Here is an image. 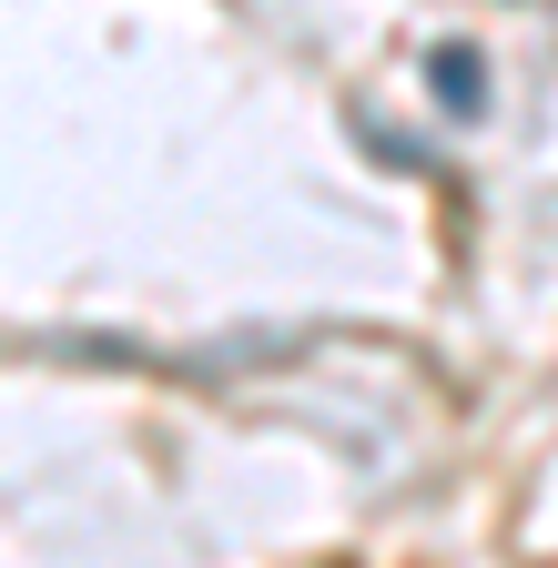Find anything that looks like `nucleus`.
Returning <instances> with one entry per match:
<instances>
[{
	"label": "nucleus",
	"mask_w": 558,
	"mask_h": 568,
	"mask_svg": "<svg viewBox=\"0 0 558 568\" xmlns=\"http://www.w3.org/2000/svg\"><path fill=\"white\" fill-rule=\"evenodd\" d=\"M437 71H447V102H457V112H467V102H477V51H447V61H437Z\"/></svg>",
	"instance_id": "f257e3e1"
}]
</instances>
